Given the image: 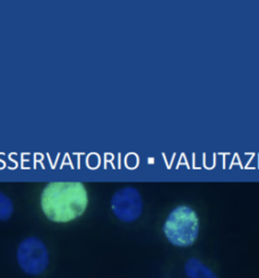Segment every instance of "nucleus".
Wrapping results in <instances>:
<instances>
[{"label": "nucleus", "instance_id": "1", "mask_svg": "<svg viewBox=\"0 0 259 278\" xmlns=\"http://www.w3.org/2000/svg\"><path fill=\"white\" fill-rule=\"evenodd\" d=\"M88 202L86 187L78 182L49 183L40 196L43 213L54 223H69L80 217L86 212Z\"/></svg>", "mask_w": 259, "mask_h": 278}, {"label": "nucleus", "instance_id": "2", "mask_svg": "<svg viewBox=\"0 0 259 278\" xmlns=\"http://www.w3.org/2000/svg\"><path fill=\"white\" fill-rule=\"evenodd\" d=\"M163 233L175 247L193 246L200 234V218L196 210L185 204L176 207L166 217Z\"/></svg>", "mask_w": 259, "mask_h": 278}, {"label": "nucleus", "instance_id": "3", "mask_svg": "<svg viewBox=\"0 0 259 278\" xmlns=\"http://www.w3.org/2000/svg\"><path fill=\"white\" fill-rule=\"evenodd\" d=\"M18 264L22 271L30 276L43 274L49 265V251L38 237L30 236L23 239L17 250Z\"/></svg>", "mask_w": 259, "mask_h": 278}, {"label": "nucleus", "instance_id": "4", "mask_svg": "<svg viewBox=\"0 0 259 278\" xmlns=\"http://www.w3.org/2000/svg\"><path fill=\"white\" fill-rule=\"evenodd\" d=\"M113 214L123 223H134L139 219L143 211V201L140 191L128 186L117 190L111 199Z\"/></svg>", "mask_w": 259, "mask_h": 278}, {"label": "nucleus", "instance_id": "5", "mask_svg": "<svg viewBox=\"0 0 259 278\" xmlns=\"http://www.w3.org/2000/svg\"><path fill=\"white\" fill-rule=\"evenodd\" d=\"M183 271L187 278H219L212 268L194 257L185 261Z\"/></svg>", "mask_w": 259, "mask_h": 278}, {"label": "nucleus", "instance_id": "6", "mask_svg": "<svg viewBox=\"0 0 259 278\" xmlns=\"http://www.w3.org/2000/svg\"><path fill=\"white\" fill-rule=\"evenodd\" d=\"M14 210L12 200L6 193L0 191V222L10 219Z\"/></svg>", "mask_w": 259, "mask_h": 278}]
</instances>
